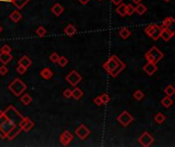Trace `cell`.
<instances>
[{"label": "cell", "instance_id": "cell-1", "mask_svg": "<svg viewBox=\"0 0 175 147\" xmlns=\"http://www.w3.org/2000/svg\"><path fill=\"white\" fill-rule=\"evenodd\" d=\"M103 67L108 74L111 75L113 78H116L123 70L125 69V63L120 60L117 55H112L107 61L103 65Z\"/></svg>", "mask_w": 175, "mask_h": 147}, {"label": "cell", "instance_id": "cell-2", "mask_svg": "<svg viewBox=\"0 0 175 147\" xmlns=\"http://www.w3.org/2000/svg\"><path fill=\"white\" fill-rule=\"evenodd\" d=\"M27 89V85L23 82L19 78H16L9 85H8V90L14 95L19 97Z\"/></svg>", "mask_w": 175, "mask_h": 147}, {"label": "cell", "instance_id": "cell-3", "mask_svg": "<svg viewBox=\"0 0 175 147\" xmlns=\"http://www.w3.org/2000/svg\"><path fill=\"white\" fill-rule=\"evenodd\" d=\"M3 114H5V116L14 124L16 126H19V123L22 122V120L24 119V116L19 114V111L16 109V107L12 105H9L5 110L3 111Z\"/></svg>", "mask_w": 175, "mask_h": 147}, {"label": "cell", "instance_id": "cell-4", "mask_svg": "<svg viewBox=\"0 0 175 147\" xmlns=\"http://www.w3.org/2000/svg\"><path fill=\"white\" fill-rule=\"evenodd\" d=\"M144 56H146V58L148 61H151V62H154V63H158L164 57V53L162 52L157 46H153V47L146 53Z\"/></svg>", "mask_w": 175, "mask_h": 147}, {"label": "cell", "instance_id": "cell-5", "mask_svg": "<svg viewBox=\"0 0 175 147\" xmlns=\"http://www.w3.org/2000/svg\"><path fill=\"white\" fill-rule=\"evenodd\" d=\"M144 32H146V34L148 37H151L153 40L157 41V40H159L160 37H161L162 29L159 25L152 24V25H148V27L144 29Z\"/></svg>", "mask_w": 175, "mask_h": 147}, {"label": "cell", "instance_id": "cell-6", "mask_svg": "<svg viewBox=\"0 0 175 147\" xmlns=\"http://www.w3.org/2000/svg\"><path fill=\"white\" fill-rule=\"evenodd\" d=\"M66 81L68 83H70V85H72V86L76 87L77 85L82 81V77H81V75L78 73L77 71L73 70V71L71 72L70 74L67 75V76H66Z\"/></svg>", "mask_w": 175, "mask_h": 147}, {"label": "cell", "instance_id": "cell-7", "mask_svg": "<svg viewBox=\"0 0 175 147\" xmlns=\"http://www.w3.org/2000/svg\"><path fill=\"white\" fill-rule=\"evenodd\" d=\"M14 126L16 125H14L12 122H10V121L5 116L4 114L0 116V128H1V130L3 131V133L5 134V136H6V134L14 127Z\"/></svg>", "mask_w": 175, "mask_h": 147}, {"label": "cell", "instance_id": "cell-8", "mask_svg": "<svg viewBox=\"0 0 175 147\" xmlns=\"http://www.w3.org/2000/svg\"><path fill=\"white\" fill-rule=\"evenodd\" d=\"M138 142L141 146L143 147H148L154 143V137L151 134H148V132H144L138 138Z\"/></svg>", "mask_w": 175, "mask_h": 147}, {"label": "cell", "instance_id": "cell-9", "mask_svg": "<svg viewBox=\"0 0 175 147\" xmlns=\"http://www.w3.org/2000/svg\"><path fill=\"white\" fill-rule=\"evenodd\" d=\"M117 120H118V122L120 123L122 126L127 127V126H128L131 122H133L134 118H133V116H131L127 110H124V111L121 112L120 116H118V119H117Z\"/></svg>", "mask_w": 175, "mask_h": 147}, {"label": "cell", "instance_id": "cell-10", "mask_svg": "<svg viewBox=\"0 0 175 147\" xmlns=\"http://www.w3.org/2000/svg\"><path fill=\"white\" fill-rule=\"evenodd\" d=\"M75 134L78 136V137L80 138L81 140H85L86 138L89 136V134H90V131H89V129H88L86 126H84V125H80L79 127L76 129V131H75Z\"/></svg>", "mask_w": 175, "mask_h": 147}, {"label": "cell", "instance_id": "cell-11", "mask_svg": "<svg viewBox=\"0 0 175 147\" xmlns=\"http://www.w3.org/2000/svg\"><path fill=\"white\" fill-rule=\"evenodd\" d=\"M33 127H34V123L32 122L29 118H25V116H24L22 122L19 123V128H21V130L24 132H29Z\"/></svg>", "mask_w": 175, "mask_h": 147}, {"label": "cell", "instance_id": "cell-12", "mask_svg": "<svg viewBox=\"0 0 175 147\" xmlns=\"http://www.w3.org/2000/svg\"><path fill=\"white\" fill-rule=\"evenodd\" d=\"M72 140H73V135L69 131H64L62 135H60V143H62L64 146L69 145Z\"/></svg>", "mask_w": 175, "mask_h": 147}, {"label": "cell", "instance_id": "cell-13", "mask_svg": "<svg viewBox=\"0 0 175 147\" xmlns=\"http://www.w3.org/2000/svg\"><path fill=\"white\" fill-rule=\"evenodd\" d=\"M157 70H158L157 63L151 62V61H148L143 67L144 73H146V75H148V76H153V75L157 72Z\"/></svg>", "mask_w": 175, "mask_h": 147}, {"label": "cell", "instance_id": "cell-14", "mask_svg": "<svg viewBox=\"0 0 175 147\" xmlns=\"http://www.w3.org/2000/svg\"><path fill=\"white\" fill-rule=\"evenodd\" d=\"M173 36H174L173 31H171L169 28H163L161 32V37L160 38H162L164 41H169Z\"/></svg>", "mask_w": 175, "mask_h": 147}, {"label": "cell", "instance_id": "cell-15", "mask_svg": "<svg viewBox=\"0 0 175 147\" xmlns=\"http://www.w3.org/2000/svg\"><path fill=\"white\" fill-rule=\"evenodd\" d=\"M22 130H21V128H19V126H14V128H12L11 130H10L9 132H8L7 134H6V136H5V138H7L8 140H14V138L16 137V136L19 134V132H21Z\"/></svg>", "mask_w": 175, "mask_h": 147}, {"label": "cell", "instance_id": "cell-16", "mask_svg": "<svg viewBox=\"0 0 175 147\" xmlns=\"http://www.w3.org/2000/svg\"><path fill=\"white\" fill-rule=\"evenodd\" d=\"M19 65H23L24 67L28 69V67H31L32 60H31V58H30L29 56H27V55H24V56H22L21 58H19Z\"/></svg>", "mask_w": 175, "mask_h": 147}, {"label": "cell", "instance_id": "cell-17", "mask_svg": "<svg viewBox=\"0 0 175 147\" xmlns=\"http://www.w3.org/2000/svg\"><path fill=\"white\" fill-rule=\"evenodd\" d=\"M12 59V55L11 53H3L0 52V62L2 65H7L10 60Z\"/></svg>", "mask_w": 175, "mask_h": 147}, {"label": "cell", "instance_id": "cell-18", "mask_svg": "<svg viewBox=\"0 0 175 147\" xmlns=\"http://www.w3.org/2000/svg\"><path fill=\"white\" fill-rule=\"evenodd\" d=\"M64 10H65L64 6L60 5V3H55V5L51 7V11H52V13L55 14V16H60V14L64 12Z\"/></svg>", "mask_w": 175, "mask_h": 147}, {"label": "cell", "instance_id": "cell-19", "mask_svg": "<svg viewBox=\"0 0 175 147\" xmlns=\"http://www.w3.org/2000/svg\"><path fill=\"white\" fill-rule=\"evenodd\" d=\"M40 75H41V77L44 79V80H49V79L52 78L53 73H52V71H51L50 69H48V67H45V69L41 70Z\"/></svg>", "mask_w": 175, "mask_h": 147}, {"label": "cell", "instance_id": "cell-20", "mask_svg": "<svg viewBox=\"0 0 175 147\" xmlns=\"http://www.w3.org/2000/svg\"><path fill=\"white\" fill-rule=\"evenodd\" d=\"M64 32H65V34H66L67 36H69V37H72V36H74L75 34H76L77 29H76V27H75V26L68 25L66 28H65Z\"/></svg>", "mask_w": 175, "mask_h": 147}, {"label": "cell", "instance_id": "cell-21", "mask_svg": "<svg viewBox=\"0 0 175 147\" xmlns=\"http://www.w3.org/2000/svg\"><path fill=\"white\" fill-rule=\"evenodd\" d=\"M22 18H23V16H22V13L19 11V10H14V11H12L9 16V18L14 23H19V21L22 20Z\"/></svg>", "mask_w": 175, "mask_h": 147}, {"label": "cell", "instance_id": "cell-22", "mask_svg": "<svg viewBox=\"0 0 175 147\" xmlns=\"http://www.w3.org/2000/svg\"><path fill=\"white\" fill-rule=\"evenodd\" d=\"M116 12L121 16H126V4H124V3H122V2H121L119 5H117Z\"/></svg>", "mask_w": 175, "mask_h": 147}, {"label": "cell", "instance_id": "cell-23", "mask_svg": "<svg viewBox=\"0 0 175 147\" xmlns=\"http://www.w3.org/2000/svg\"><path fill=\"white\" fill-rule=\"evenodd\" d=\"M82 96H83V91L76 86L74 90H72V97L74 98L75 100H79Z\"/></svg>", "mask_w": 175, "mask_h": 147}, {"label": "cell", "instance_id": "cell-24", "mask_svg": "<svg viewBox=\"0 0 175 147\" xmlns=\"http://www.w3.org/2000/svg\"><path fill=\"white\" fill-rule=\"evenodd\" d=\"M11 2L18 9H22V8H24V6H25L28 2H30V0H12Z\"/></svg>", "mask_w": 175, "mask_h": 147}, {"label": "cell", "instance_id": "cell-25", "mask_svg": "<svg viewBox=\"0 0 175 147\" xmlns=\"http://www.w3.org/2000/svg\"><path fill=\"white\" fill-rule=\"evenodd\" d=\"M119 35H120V37L123 38V39H127V38L130 37L131 32H130V30L127 29V28H122V29H120V31H119Z\"/></svg>", "mask_w": 175, "mask_h": 147}, {"label": "cell", "instance_id": "cell-26", "mask_svg": "<svg viewBox=\"0 0 175 147\" xmlns=\"http://www.w3.org/2000/svg\"><path fill=\"white\" fill-rule=\"evenodd\" d=\"M161 103H162V105H163L164 107L168 108V107H170L172 104H173V100H172V98L170 96H166V97H164L163 99L161 100Z\"/></svg>", "mask_w": 175, "mask_h": 147}, {"label": "cell", "instance_id": "cell-27", "mask_svg": "<svg viewBox=\"0 0 175 147\" xmlns=\"http://www.w3.org/2000/svg\"><path fill=\"white\" fill-rule=\"evenodd\" d=\"M135 11L137 12L139 16H142V14L146 12V6L143 5L142 3H138L137 6L135 7Z\"/></svg>", "mask_w": 175, "mask_h": 147}, {"label": "cell", "instance_id": "cell-28", "mask_svg": "<svg viewBox=\"0 0 175 147\" xmlns=\"http://www.w3.org/2000/svg\"><path fill=\"white\" fill-rule=\"evenodd\" d=\"M175 23V20L172 16H168V18H166L165 20L162 22V26H163L164 28H169L170 26L172 24H174Z\"/></svg>", "mask_w": 175, "mask_h": 147}, {"label": "cell", "instance_id": "cell-29", "mask_svg": "<svg viewBox=\"0 0 175 147\" xmlns=\"http://www.w3.org/2000/svg\"><path fill=\"white\" fill-rule=\"evenodd\" d=\"M154 120H155V122L157 123V124H162V123H164L165 122V120H166V116H164L162 112H159V114H157L155 116V118H154Z\"/></svg>", "mask_w": 175, "mask_h": 147}, {"label": "cell", "instance_id": "cell-30", "mask_svg": "<svg viewBox=\"0 0 175 147\" xmlns=\"http://www.w3.org/2000/svg\"><path fill=\"white\" fill-rule=\"evenodd\" d=\"M21 101L23 102L25 105H29L30 103L32 102V97L30 96L29 94H24V95H22V97H21Z\"/></svg>", "mask_w": 175, "mask_h": 147}, {"label": "cell", "instance_id": "cell-31", "mask_svg": "<svg viewBox=\"0 0 175 147\" xmlns=\"http://www.w3.org/2000/svg\"><path fill=\"white\" fill-rule=\"evenodd\" d=\"M164 92H165V94H166V96H170V97H172L174 95V93H175V89H174V87L172 86V85H169V86H167L165 88V90H164Z\"/></svg>", "mask_w": 175, "mask_h": 147}, {"label": "cell", "instance_id": "cell-32", "mask_svg": "<svg viewBox=\"0 0 175 147\" xmlns=\"http://www.w3.org/2000/svg\"><path fill=\"white\" fill-rule=\"evenodd\" d=\"M68 62H69V59L67 58L66 56H60L58 57L57 63L60 65V67H66V65H68Z\"/></svg>", "mask_w": 175, "mask_h": 147}, {"label": "cell", "instance_id": "cell-33", "mask_svg": "<svg viewBox=\"0 0 175 147\" xmlns=\"http://www.w3.org/2000/svg\"><path fill=\"white\" fill-rule=\"evenodd\" d=\"M133 97H134V99H136L137 101H140V100L143 99L144 93L142 92V91H140V90H136L135 92L133 93Z\"/></svg>", "mask_w": 175, "mask_h": 147}, {"label": "cell", "instance_id": "cell-34", "mask_svg": "<svg viewBox=\"0 0 175 147\" xmlns=\"http://www.w3.org/2000/svg\"><path fill=\"white\" fill-rule=\"evenodd\" d=\"M135 12V7L132 4H127L126 5V16H132Z\"/></svg>", "mask_w": 175, "mask_h": 147}, {"label": "cell", "instance_id": "cell-35", "mask_svg": "<svg viewBox=\"0 0 175 147\" xmlns=\"http://www.w3.org/2000/svg\"><path fill=\"white\" fill-rule=\"evenodd\" d=\"M36 34L39 36V37H44L46 35V30L44 29V27H38L37 30H36Z\"/></svg>", "mask_w": 175, "mask_h": 147}, {"label": "cell", "instance_id": "cell-36", "mask_svg": "<svg viewBox=\"0 0 175 147\" xmlns=\"http://www.w3.org/2000/svg\"><path fill=\"white\" fill-rule=\"evenodd\" d=\"M100 98H101V102H103V104H108L110 102V96L107 94V93H103V94L100 96Z\"/></svg>", "mask_w": 175, "mask_h": 147}, {"label": "cell", "instance_id": "cell-37", "mask_svg": "<svg viewBox=\"0 0 175 147\" xmlns=\"http://www.w3.org/2000/svg\"><path fill=\"white\" fill-rule=\"evenodd\" d=\"M58 57H60V55L57 54V53H55V52H53L52 54L49 56V59H50V61L51 62H53V63H57V60H58Z\"/></svg>", "mask_w": 175, "mask_h": 147}, {"label": "cell", "instance_id": "cell-38", "mask_svg": "<svg viewBox=\"0 0 175 147\" xmlns=\"http://www.w3.org/2000/svg\"><path fill=\"white\" fill-rule=\"evenodd\" d=\"M0 52H3V53H10V52H11V48L9 47V45L5 44V45H3L1 48H0Z\"/></svg>", "mask_w": 175, "mask_h": 147}, {"label": "cell", "instance_id": "cell-39", "mask_svg": "<svg viewBox=\"0 0 175 147\" xmlns=\"http://www.w3.org/2000/svg\"><path fill=\"white\" fill-rule=\"evenodd\" d=\"M62 95H64V97L67 98V99H70V98L72 97V90H71V89H66V90L64 91V93H62Z\"/></svg>", "mask_w": 175, "mask_h": 147}, {"label": "cell", "instance_id": "cell-40", "mask_svg": "<svg viewBox=\"0 0 175 147\" xmlns=\"http://www.w3.org/2000/svg\"><path fill=\"white\" fill-rule=\"evenodd\" d=\"M7 73H8V69H7V67H6V65H2L1 67H0V75L4 76V75H6Z\"/></svg>", "mask_w": 175, "mask_h": 147}, {"label": "cell", "instance_id": "cell-41", "mask_svg": "<svg viewBox=\"0 0 175 147\" xmlns=\"http://www.w3.org/2000/svg\"><path fill=\"white\" fill-rule=\"evenodd\" d=\"M26 71H27V69H26V67H24L23 65H19V67H16V72H18L19 75H24L26 73Z\"/></svg>", "mask_w": 175, "mask_h": 147}, {"label": "cell", "instance_id": "cell-42", "mask_svg": "<svg viewBox=\"0 0 175 147\" xmlns=\"http://www.w3.org/2000/svg\"><path fill=\"white\" fill-rule=\"evenodd\" d=\"M93 102L96 104L97 106H100L101 104H103V102H101V98H100V96H97V97L94 98V99H93Z\"/></svg>", "mask_w": 175, "mask_h": 147}, {"label": "cell", "instance_id": "cell-43", "mask_svg": "<svg viewBox=\"0 0 175 147\" xmlns=\"http://www.w3.org/2000/svg\"><path fill=\"white\" fill-rule=\"evenodd\" d=\"M111 1L113 2V4H115V5H119L123 0H111Z\"/></svg>", "mask_w": 175, "mask_h": 147}, {"label": "cell", "instance_id": "cell-44", "mask_svg": "<svg viewBox=\"0 0 175 147\" xmlns=\"http://www.w3.org/2000/svg\"><path fill=\"white\" fill-rule=\"evenodd\" d=\"M78 1H79L81 4H83V5H85V4H87L88 2L90 1V0H78Z\"/></svg>", "mask_w": 175, "mask_h": 147}, {"label": "cell", "instance_id": "cell-45", "mask_svg": "<svg viewBox=\"0 0 175 147\" xmlns=\"http://www.w3.org/2000/svg\"><path fill=\"white\" fill-rule=\"evenodd\" d=\"M0 138H2V139H5V134L3 133V131L1 130V128H0Z\"/></svg>", "mask_w": 175, "mask_h": 147}, {"label": "cell", "instance_id": "cell-46", "mask_svg": "<svg viewBox=\"0 0 175 147\" xmlns=\"http://www.w3.org/2000/svg\"><path fill=\"white\" fill-rule=\"evenodd\" d=\"M133 2H134L135 4H138V3H140L141 2V0H132Z\"/></svg>", "mask_w": 175, "mask_h": 147}, {"label": "cell", "instance_id": "cell-47", "mask_svg": "<svg viewBox=\"0 0 175 147\" xmlns=\"http://www.w3.org/2000/svg\"><path fill=\"white\" fill-rule=\"evenodd\" d=\"M2 114H3V111H2V110H0V116H1Z\"/></svg>", "mask_w": 175, "mask_h": 147}, {"label": "cell", "instance_id": "cell-48", "mask_svg": "<svg viewBox=\"0 0 175 147\" xmlns=\"http://www.w3.org/2000/svg\"><path fill=\"white\" fill-rule=\"evenodd\" d=\"M163 1H165V2H170L171 0H163Z\"/></svg>", "mask_w": 175, "mask_h": 147}, {"label": "cell", "instance_id": "cell-49", "mask_svg": "<svg viewBox=\"0 0 175 147\" xmlns=\"http://www.w3.org/2000/svg\"><path fill=\"white\" fill-rule=\"evenodd\" d=\"M1 32H2V27L0 26V33H1Z\"/></svg>", "mask_w": 175, "mask_h": 147}, {"label": "cell", "instance_id": "cell-50", "mask_svg": "<svg viewBox=\"0 0 175 147\" xmlns=\"http://www.w3.org/2000/svg\"><path fill=\"white\" fill-rule=\"evenodd\" d=\"M9 1H10V2H11V1H12V0H9Z\"/></svg>", "mask_w": 175, "mask_h": 147}, {"label": "cell", "instance_id": "cell-51", "mask_svg": "<svg viewBox=\"0 0 175 147\" xmlns=\"http://www.w3.org/2000/svg\"><path fill=\"white\" fill-rule=\"evenodd\" d=\"M98 1H101V0H98Z\"/></svg>", "mask_w": 175, "mask_h": 147}]
</instances>
